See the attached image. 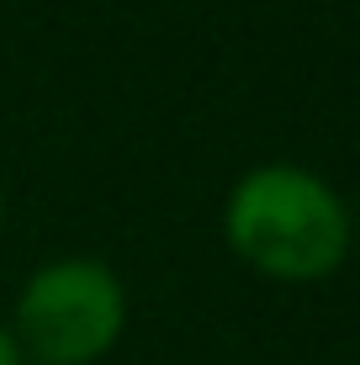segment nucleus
<instances>
[{"label":"nucleus","mask_w":360,"mask_h":365,"mask_svg":"<svg viewBox=\"0 0 360 365\" xmlns=\"http://www.w3.org/2000/svg\"><path fill=\"white\" fill-rule=\"evenodd\" d=\"M222 238L250 270L287 286L324 281L350 255V207L302 165H259L222 201Z\"/></svg>","instance_id":"nucleus-1"},{"label":"nucleus","mask_w":360,"mask_h":365,"mask_svg":"<svg viewBox=\"0 0 360 365\" xmlns=\"http://www.w3.org/2000/svg\"><path fill=\"white\" fill-rule=\"evenodd\" d=\"M122 323H128V292L117 270L69 255L27 275L11 334L32 365H96L122 339Z\"/></svg>","instance_id":"nucleus-2"},{"label":"nucleus","mask_w":360,"mask_h":365,"mask_svg":"<svg viewBox=\"0 0 360 365\" xmlns=\"http://www.w3.org/2000/svg\"><path fill=\"white\" fill-rule=\"evenodd\" d=\"M0 365H27V355H21L16 334H11V323H0Z\"/></svg>","instance_id":"nucleus-3"},{"label":"nucleus","mask_w":360,"mask_h":365,"mask_svg":"<svg viewBox=\"0 0 360 365\" xmlns=\"http://www.w3.org/2000/svg\"><path fill=\"white\" fill-rule=\"evenodd\" d=\"M0 222H6V191H0Z\"/></svg>","instance_id":"nucleus-4"}]
</instances>
